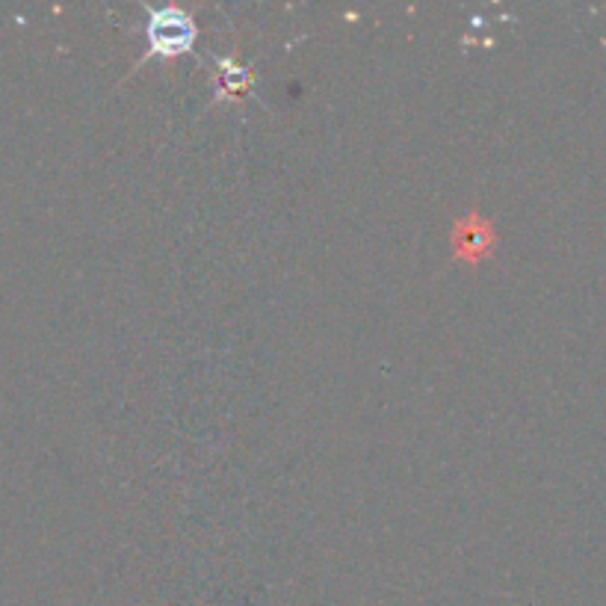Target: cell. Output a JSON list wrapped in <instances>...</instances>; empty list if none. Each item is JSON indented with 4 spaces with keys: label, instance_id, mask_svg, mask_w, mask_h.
Masks as SVG:
<instances>
[{
    "label": "cell",
    "instance_id": "cell-3",
    "mask_svg": "<svg viewBox=\"0 0 606 606\" xmlns=\"http://www.w3.org/2000/svg\"><path fill=\"white\" fill-rule=\"evenodd\" d=\"M219 80H222V90L225 92H246L249 90V71L240 69V66H234L231 60H225L222 66H219Z\"/></svg>",
    "mask_w": 606,
    "mask_h": 606
},
{
    "label": "cell",
    "instance_id": "cell-1",
    "mask_svg": "<svg viewBox=\"0 0 606 606\" xmlns=\"http://www.w3.org/2000/svg\"><path fill=\"white\" fill-rule=\"evenodd\" d=\"M196 36H199V27L187 10L180 7H160V10H151L149 19V50L133 69H140L151 57H160V60H170V57H178L184 50H189L196 45Z\"/></svg>",
    "mask_w": 606,
    "mask_h": 606
},
{
    "label": "cell",
    "instance_id": "cell-2",
    "mask_svg": "<svg viewBox=\"0 0 606 606\" xmlns=\"http://www.w3.org/2000/svg\"><path fill=\"white\" fill-rule=\"evenodd\" d=\"M491 246H494L491 222H486L479 213H467V217L458 219L456 229H453V252L458 258L474 260L479 255H486Z\"/></svg>",
    "mask_w": 606,
    "mask_h": 606
}]
</instances>
